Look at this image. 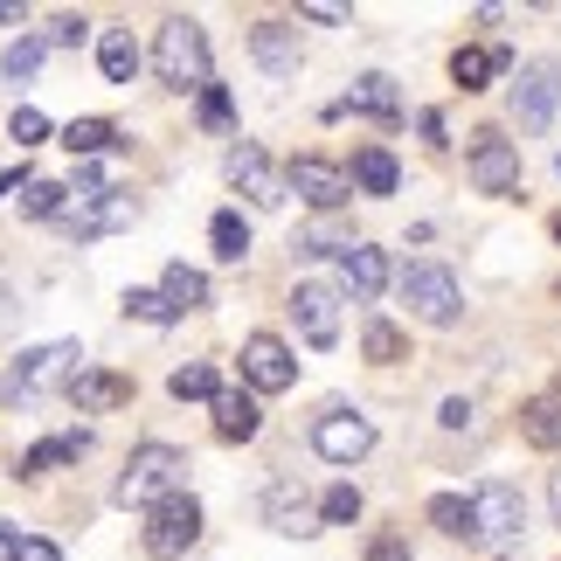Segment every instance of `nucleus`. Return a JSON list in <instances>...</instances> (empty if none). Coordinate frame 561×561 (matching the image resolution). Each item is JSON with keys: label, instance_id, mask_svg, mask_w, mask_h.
Instances as JSON below:
<instances>
[{"label": "nucleus", "instance_id": "obj_1", "mask_svg": "<svg viewBox=\"0 0 561 561\" xmlns=\"http://www.w3.org/2000/svg\"><path fill=\"white\" fill-rule=\"evenodd\" d=\"M153 70L167 91H208V28L194 14H167L160 21V42H153Z\"/></svg>", "mask_w": 561, "mask_h": 561}, {"label": "nucleus", "instance_id": "obj_2", "mask_svg": "<svg viewBox=\"0 0 561 561\" xmlns=\"http://www.w3.org/2000/svg\"><path fill=\"white\" fill-rule=\"evenodd\" d=\"M181 479H187V450H174V444H139L133 458H125V471H118L112 500L153 513L160 500H174V492H181Z\"/></svg>", "mask_w": 561, "mask_h": 561}, {"label": "nucleus", "instance_id": "obj_3", "mask_svg": "<svg viewBox=\"0 0 561 561\" xmlns=\"http://www.w3.org/2000/svg\"><path fill=\"white\" fill-rule=\"evenodd\" d=\"M77 360H83L77 340H49V347H28V354H21L14 368H8V402H35V396H49V388H70V381L83 375Z\"/></svg>", "mask_w": 561, "mask_h": 561}, {"label": "nucleus", "instance_id": "obj_4", "mask_svg": "<svg viewBox=\"0 0 561 561\" xmlns=\"http://www.w3.org/2000/svg\"><path fill=\"white\" fill-rule=\"evenodd\" d=\"M520 527H527V500H520V485L485 479L479 492H471V541H479V548H506V541H520Z\"/></svg>", "mask_w": 561, "mask_h": 561}, {"label": "nucleus", "instance_id": "obj_5", "mask_svg": "<svg viewBox=\"0 0 561 561\" xmlns=\"http://www.w3.org/2000/svg\"><path fill=\"white\" fill-rule=\"evenodd\" d=\"M194 541H202V506H194L187 492L160 500L153 513H146V527H139V548L153 554V561H181Z\"/></svg>", "mask_w": 561, "mask_h": 561}, {"label": "nucleus", "instance_id": "obj_6", "mask_svg": "<svg viewBox=\"0 0 561 561\" xmlns=\"http://www.w3.org/2000/svg\"><path fill=\"white\" fill-rule=\"evenodd\" d=\"M402 298H409V312H416L423 327H450V319L465 312V291H458V277L444 264H409L402 271Z\"/></svg>", "mask_w": 561, "mask_h": 561}, {"label": "nucleus", "instance_id": "obj_7", "mask_svg": "<svg viewBox=\"0 0 561 561\" xmlns=\"http://www.w3.org/2000/svg\"><path fill=\"white\" fill-rule=\"evenodd\" d=\"M465 174H471V187H479V194H513V187H520V146L500 139V133L485 125V133H471Z\"/></svg>", "mask_w": 561, "mask_h": 561}, {"label": "nucleus", "instance_id": "obj_8", "mask_svg": "<svg viewBox=\"0 0 561 561\" xmlns=\"http://www.w3.org/2000/svg\"><path fill=\"white\" fill-rule=\"evenodd\" d=\"M312 450L327 465H360L375 450V423L360 416V409H327V416L312 423Z\"/></svg>", "mask_w": 561, "mask_h": 561}, {"label": "nucleus", "instance_id": "obj_9", "mask_svg": "<svg viewBox=\"0 0 561 561\" xmlns=\"http://www.w3.org/2000/svg\"><path fill=\"white\" fill-rule=\"evenodd\" d=\"M285 187L298 194L306 208H319V215H333V208H347V194H354V174H340L333 160H319V153H298L291 167H285Z\"/></svg>", "mask_w": 561, "mask_h": 561}, {"label": "nucleus", "instance_id": "obj_10", "mask_svg": "<svg viewBox=\"0 0 561 561\" xmlns=\"http://www.w3.org/2000/svg\"><path fill=\"white\" fill-rule=\"evenodd\" d=\"M133 215H139L133 194H77L70 187V208H62L56 222L70 236H112V229H133Z\"/></svg>", "mask_w": 561, "mask_h": 561}, {"label": "nucleus", "instance_id": "obj_11", "mask_svg": "<svg viewBox=\"0 0 561 561\" xmlns=\"http://www.w3.org/2000/svg\"><path fill=\"white\" fill-rule=\"evenodd\" d=\"M554 104H561V62H527L520 83H513V118H520L527 133H548Z\"/></svg>", "mask_w": 561, "mask_h": 561}, {"label": "nucleus", "instance_id": "obj_12", "mask_svg": "<svg viewBox=\"0 0 561 561\" xmlns=\"http://www.w3.org/2000/svg\"><path fill=\"white\" fill-rule=\"evenodd\" d=\"M291 319H298V333H306V347L327 354L340 340V285H298L291 291Z\"/></svg>", "mask_w": 561, "mask_h": 561}, {"label": "nucleus", "instance_id": "obj_13", "mask_svg": "<svg viewBox=\"0 0 561 561\" xmlns=\"http://www.w3.org/2000/svg\"><path fill=\"white\" fill-rule=\"evenodd\" d=\"M243 381H250V388H264V396L291 388V381H298L291 347H285L277 333H250V340H243Z\"/></svg>", "mask_w": 561, "mask_h": 561}, {"label": "nucleus", "instance_id": "obj_14", "mask_svg": "<svg viewBox=\"0 0 561 561\" xmlns=\"http://www.w3.org/2000/svg\"><path fill=\"white\" fill-rule=\"evenodd\" d=\"M229 181L250 194V208H277V202H285V181L271 174L264 146H250V139H243V146H229Z\"/></svg>", "mask_w": 561, "mask_h": 561}, {"label": "nucleus", "instance_id": "obj_15", "mask_svg": "<svg viewBox=\"0 0 561 561\" xmlns=\"http://www.w3.org/2000/svg\"><path fill=\"white\" fill-rule=\"evenodd\" d=\"M70 402L83 409V416H104V409H125L133 402V375H112V368H83L70 381Z\"/></svg>", "mask_w": 561, "mask_h": 561}, {"label": "nucleus", "instance_id": "obj_16", "mask_svg": "<svg viewBox=\"0 0 561 561\" xmlns=\"http://www.w3.org/2000/svg\"><path fill=\"white\" fill-rule=\"evenodd\" d=\"M250 56L264 62L271 77H298V28H291V21H256V28H250Z\"/></svg>", "mask_w": 561, "mask_h": 561}, {"label": "nucleus", "instance_id": "obj_17", "mask_svg": "<svg viewBox=\"0 0 561 561\" xmlns=\"http://www.w3.org/2000/svg\"><path fill=\"white\" fill-rule=\"evenodd\" d=\"M340 291H354V298H381V291H388V256H381L375 243L340 250Z\"/></svg>", "mask_w": 561, "mask_h": 561}, {"label": "nucleus", "instance_id": "obj_18", "mask_svg": "<svg viewBox=\"0 0 561 561\" xmlns=\"http://www.w3.org/2000/svg\"><path fill=\"white\" fill-rule=\"evenodd\" d=\"M256 430H264V409H256V396H243V388H222V396H215V437H222V444H250Z\"/></svg>", "mask_w": 561, "mask_h": 561}, {"label": "nucleus", "instance_id": "obj_19", "mask_svg": "<svg viewBox=\"0 0 561 561\" xmlns=\"http://www.w3.org/2000/svg\"><path fill=\"white\" fill-rule=\"evenodd\" d=\"M264 520H271L277 534H319V527H312V500H306L291 479H277V485L264 492Z\"/></svg>", "mask_w": 561, "mask_h": 561}, {"label": "nucleus", "instance_id": "obj_20", "mask_svg": "<svg viewBox=\"0 0 561 561\" xmlns=\"http://www.w3.org/2000/svg\"><path fill=\"white\" fill-rule=\"evenodd\" d=\"M333 112H368V118H381V125H396L402 104H396V83H388V77H360L354 91L333 104Z\"/></svg>", "mask_w": 561, "mask_h": 561}, {"label": "nucleus", "instance_id": "obj_21", "mask_svg": "<svg viewBox=\"0 0 561 561\" xmlns=\"http://www.w3.org/2000/svg\"><path fill=\"white\" fill-rule=\"evenodd\" d=\"M98 70H104V83H133L139 77V42H133V28H104L98 35Z\"/></svg>", "mask_w": 561, "mask_h": 561}, {"label": "nucleus", "instance_id": "obj_22", "mask_svg": "<svg viewBox=\"0 0 561 561\" xmlns=\"http://www.w3.org/2000/svg\"><path fill=\"white\" fill-rule=\"evenodd\" d=\"M520 437H527L534 450H561V396H554V388L520 409Z\"/></svg>", "mask_w": 561, "mask_h": 561}, {"label": "nucleus", "instance_id": "obj_23", "mask_svg": "<svg viewBox=\"0 0 561 561\" xmlns=\"http://www.w3.org/2000/svg\"><path fill=\"white\" fill-rule=\"evenodd\" d=\"M354 187L360 194H396L402 187L396 153H388V146H360V153H354Z\"/></svg>", "mask_w": 561, "mask_h": 561}, {"label": "nucleus", "instance_id": "obj_24", "mask_svg": "<svg viewBox=\"0 0 561 561\" xmlns=\"http://www.w3.org/2000/svg\"><path fill=\"white\" fill-rule=\"evenodd\" d=\"M91 450V437L83 430H62V437H42L28 458H21V479H42V471H56V465H70V458H83Z\"/></svg>", "mask_w": 561, "mask_h": 561}, {"label": "nucleus", "instance_id": "obj_25", "mask_svg": "<svg viewBox=\"0 0 561 561\" xmlns=\"http://www.w3.org/2000/svg\"><path fill=\"white\" fill-rule=\"evenodd\" d=\"M506 70H513L506 49H458V56H450V77H458L465 91H485V83L506 77Z\"/></svg>", "mask_w": 561, "mask_h": 561}, {"label": "nucleus", "instance_id": "obj_26", "mask_svg": "<svg viewBox=\"0 0 561 561\" xmlns=\"http://www.w3.org/2000/svg\"><path fill=\"white\" fill-rule=\"evenodd\" d=\"M62 146H70V160L112 153V146H118V125L112 118H70V125H62Z\"/></svg>", "mask_w": 561, "mask_h": 561}, {"label": "nucleus", "instance_id": "obj_27", "mask_svg": "<svg viewBox=\"0 0 561 561\" xmlns=\"http://www.w3.org/2000/svg\"><path fill=\"white\" fill-rule=\"evenodd\" d=\"M160 291H167V306H174V312H202L208 306V277L187 271V264H167L160 271Z\"/></svg>", "mask_w": 561, "mask_h": 561}, {"label": "nucleus", "instance_id": "obj_28", "mask_svg": "<svg viewBox=\"0 0 561 561\" xmlns=\"http://www.w3.org/2000/svg\"><path fill=\"white\" fill-rule=\"evenodd\" d=\"M208 243H215V256H222V264H243V256H250V222H243L236 208H222V215L208 222Z\"/></svg>", "mask_w": 561, "mask_h": 561}, {"label": "nucleus", "instance_id": "obj_29", "mask_svg": "<svg viewBox=\"0 0 561 561\" xmlns=\"http://www.w3.org/2000/svg\"><path fill=\"white\" fill-rule=\"evenodd\" d=\"M360 354H368L375 368H396V360H409V340H402V327H388V319H368V333H360Z\"/></svg>", "mask_w": 561, "mask_h": 561}, {"label": "nucleus", "instance_id": "obj_30", "mask_svg": "<svg viewBox=\"0 0 561 561\" xmlns=\"http://www.w3.org/2000/svg\"><path fill=\"white\" fill-rule=\"evenodd\" d=\"M167 396H174V402H215L222 388H215V368H208V360H187V368L167 375Z\"/></svg>", "mask_w": 561, "mask_h": 561}, {"label": "nucleus", "instance_id": "obj_31", "mask_svg": "<svg viewBox=\"0 0 561 561\" xmlns=\"http://www.w3.org/2000/svg\"><path fill=\"white\" fill-rule=\"evenodd\" d=\"M62 208H70V187H62V181H21V215H35V222H56Z\"/></svg>", "mask_w": 561, "mask_h": 561}, {"label": "nucleus", "instance_id": "obj_32", "mask_svg": "<svg viewBox=\"0 0 561 561\" xmlns=\"http://www.w3.org/2000/svg\"><path fill=\"white\" fill-rule=\"evenodd\" d=\"M430 527L471 541V500H465V492H437V500H430Z\"/></svg>", "mask_w": 561, "mask_h": 561}, {"label": "nucleus", "instance_id": "obj_33", "mask_svg": "<svg viewBox=\"0 0 561 561\" xmlns=\"http://www.w3.org/2000/svg\"><path fill=\"white\" fill-rule=\"evenodd\" d=\"M42 56H49V42H42V35H14V49H8V62H0V70H8L14 83H28V77L42 70Z\"/></svg>", "mask_w": 561, "mask_h": 561}, {"label": "nucleus", "instance_id": "obj_34", "mask_svg": "<svg viewBox=\"0 0 561 561\" xmlns=\"http://www.w3.org/2000/svg\"><path fill=\"white\" fill-rule=\"evenodd\" d=\"M125 312L133 319H146V327H174V306H167V291H125Z\"/></svg>", "mask_w": 561, "mask_h": 561}, {"label": "nucleus", "instance_id": "obj_35", "mask_svg": "<svg viewBox=\"0 0 561 561\" xmlns=\"http://www.w3.org/2000/svg\"><path fill=\"white\" fill-rule=\"evenodd\" d=\"M291 250H298V256H340V250H354V236H340L333 222H319V229H306V236H298Z\"/></svg>", "mask_w": 561, "mask_h": 561}, {"label": "nucleus", "instance_id": "obj_36", "mask_svg": "<svg viewBox=\"0 0 561 561\" xmlns=\"http://www.w3.org/2000/svg\"><path fill=\"white\" fill-rule=\"evenodd\" d=\"M319 520H333V527H347V520H360V492H354V485H333L327 500H319Z\"/></svg>", "mask_w": 561, "mask_h": 561}, {"label": "nucleus", "instance_id": "obj_37", "mask_svg": "<svg viewBox=\"0 0 561 561\" xmlns=\"http://www.w3.org/2000/svg\"><path fill=\"white\" fill-rule=\"evenodd\" d=\"M8 139H21V146H42V139H49V118H42L35 104H14V118H8Z\"/></svg>", "mask_w": 561, "mask_h": 561}, {"label": "nucleus", "instance_id": "obj_38", "mask_svg": "<svg viewBox=\"0 0 561 561\" xmlns=\"http://www.w3.org/2000/svg\"><path fill=\"white\" fill-rule=\"evenodd\" d=\"M229 118H236L229 91H222V83H208V91H202V125H208V133H229Z\"/></svg>", "mask_w": 561, "mask_h": 561}, {"label": "nucleus", "instance_id": "obj_39", "mask_svg": "<svg viewBox=\"0 0 561 561\" xmlns=\"http://www.w3.org/2000/svg\"><path fill=\"white\" fill-rule=\"evenodd\" d=\"M83 35H91V21H83V14H56L49 21V42H56V49H77Z\"/></svg>", "mask_w": 561, "mask_h": 561}, {"label": "nucleus", "instance_id": "obj_40", "mask_svg": "<svg viewBox=\"0 0 561 561\" xmlns=\"http://www.w3.org/2000/svg\"><path fill=\"white\" fill-rule=\"evenodd\" d=\"M14 561H62V548H56V541H42V534H21Z\"/></svg>", "mask_w": 561, "mask_h": 561}, {"label": "nucleus", "instance_id": "obj_41", "mask_svg": "<svg viewBox=\"0 0 561 561\" xmlns=\"http://www.w3.org/2000/svg\"><path fill=\"white\" fill-rule=\"evenodd\" d=\"M368 561H409V541H402V534H375V541H368Z\"/></svg>", "mask_w": 561, "mask_h": 561}, {"label": "nucleus", "instance_id": "obj_42", "mask_svg": "<svg viewBox=\"0 0 561 561\" xmlns=\"http://www.w3.org/2000/svg\"><path fill=\"white\" fill-rule=\"evenodd\" d=\"M298 21H327V28H340V21H347V8H333V0H312V8H298Z\"/></svg>", "mask_w": 561, "mask_h": 561}, {"label": "nucleus", "instance_id": "obj_43", "mask_svg": "<svg viewBox=\"0 0 561 561\" xmlns=\"http://www.w3.org/2000/svg\"><path fill=\"white\" fill-rule=\"evenodd\" d=\"M437 423H444V430H465V423H471V402H458V396H450V402L437 409Z\"/></svg>", "mask_w": 561, "mask_h": 561}, {"label": "nucleus", "instance_id": "obj_44", "mask_svg": "<svg viewBox=\"0 0 561 561\" xmlns=\"http://www.w3.org/2000/svg\"><path fill=\"white\" fill-rule=\"evenodd\" d=\"M416 125H423V139H430V146H444V112H423Z\"/></svg>", "mask_w": 561, "mask_h": 561}, {"label": "nucleus", "instance_id": "obj_45", "mask_svg": "<svg viewBox=\"0 0 561 561\" xmlns=\"http://www.w3.org/2000/svg\"><path fill=\"white\" fill-rule=\"evenodd\" d=\"M14 548H21V527L0 520V561H14Z\"/></svg>", "mask_w": 561, "mask_h": 561}, {"label": "nucleus", "instance_id": "obj_46", "mask_svg": "<svg viewBox=\"0 0 561 561\" xmlns=\"http://www.w3.org/2000/svg\"><path fill=\"white\" fill-rule=\"evenodd\" d=\"M548 506H554V527H561V471L548 479Z\"/></svg>", "mask_w": 561, "mask_h": 561}, {"label": "nucleus", "instance_id": "obj_47", "mask_svg": "<svg viewBox=\"0 0 561 561\" xmlns=\"http://www.w3.org/2000/svg\"><path fill=\"white\" fill-rule=\"evenodd\" d=\"M14 21H21V8H14V0H0V28H14Z\"/></svg>", "mask_w": 561, "mask_h": 561}, {"label": "nucleus", "instance_id": "obj_48", "mask_svg": "<svg viewBox=\"0 0 561 561\" xmlns=\"http://www.w3.org/2000/svg\"><path fill=\"white\" fill-rule=\"evenodd\" d=\"M8 187H14V174H0V194H8Z\"/></svg>", "mask_w": 561, "mask_h": 561}, {"label": "nucleus", "instance_id": "obj_49", "mask_svg": "<svg viewBox=\"0 0 561 561\" xmlns=\"http://www.w3.org/2000/svg\"><path fill=\"white\" fill-rule=\"evenodd\" d=\"M554 236H561V222H554Z\"/></svg>", "mask_w": 561, "mask_h": 561}, {"label": "nucleus", "instance_id": "obj_50", "mask_svg": "<svg viewBox=\"0 0 561 561\" xmlns=\"http://www.w3.org/2000/svg\"><path fill=\"white\" fill-rule=\"evenodd\" d=\"M554 298H561V285H554Z\"/></svg>", "mask_w": 561, "mask_h": 561}]
</instances>
